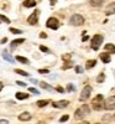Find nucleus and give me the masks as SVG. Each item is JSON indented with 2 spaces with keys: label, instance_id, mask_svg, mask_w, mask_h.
Instances as JSON below:
<instances>
[{
  "label": "nucleus",
  "instance_id": "f257e3e1",
  "mask_svg": "<svg viewBox=\"0 0 115 124\" xmlns=\"http://www.w3.org/2000/svg\"><path fill=\"white\" fill-rule=\"evenodd\" d=\"M92 107L97 112H100L101 109H104V96L98 94L95 98H93L92 99Z\"/></svg>",
  "mask_w": 115,
  "mask_h": 124
},
{
  "label": "nucleus",
  "instance_id": "f03ea898",
  "mask_svg": "<svg viewBox=\"0 0 115 124\" xmlns=\"http://www.w3.org/2000/svg\"><path fill=\"white\" fill-rule=\"evenodd\" d=\"M90 113V108L87 104H83L82 107H79L76 112H74V118L76 119H83L84 117H87Z\"/></svg>",
  "mask_w": 115,
  "mask_h": 124
},
{
  "label": "nucleus",
  "instance_id": "7ed1b4c3",
  "mask_svg": "<svg viewBox=\"0 0 115 124\" xmlns=\"http://www.w3.org/2000/svg\"><path fill=\"white\" fill-rule=\"evenodd\" d=\"M103 40H104V37L101 36V35H94L93 37H92V41H90V47L94 50V51H98L99 50V47L101 46V44H103Z\"/></svg>",
  "mask_w": 115,
  "mask_h": 124
},
{
  "label": "nucleus",
  "instance_id": "20e7f679",
  "mask_svg": "<svg viewBox=\"0 0 115 124\" xmlns=\"http://www.w3.org/2000/svg\"><path fill=\"white\" fill-rule=\"evenodd\" d=\"M84 24V17L79 14H73L69 17V25L72 26H82Z\"/></svg>",
  "mask_w": 115,
  "mask_h": 124
},
{
  "label": "nucleus",
  "instance_id": "39448f33",
  "mask_svg": "<svg viewBox=\"0 0 115 124\" xmlns=\"http://www.w3.org/2000/svg\"><path fill=\"white\" fill-rule=\"evenodd\" d=\"M90 94H92V87L88 85V86H86L84 88L82 89V93H80L79 101H80V102H86V101H88V99H89V97H90Z\"/></svg>",
  "mask_w": 115,
  "mask_h": 124
},
{
  "label": "nucleus",
  "instance_id": "423d86ee",
  "mask_svg": "<svg viewBox=\"0 0 115 124\" xmlns=\"http://www.w3.org/2000/svg\"><path fill=\"white\" fill-rule=\"evenodd\" d=\"M104 109H107V110L115 109V96H110L104 101Z\"/></svg>",
  "mask_w": 115,
  "mask_h": 124
},
{
  "label": "nucleus",
  "instance_id": "0eeeda50",
  "mask_svg": "<svg viewBox=\"0 0 115 124\" xmlns=\"http://www.w3.org/2000/svg\"><path fill=\"white\" fill-rule=\"evenodd\" d=\"M46 26L51 30H57L59 27V21H58V19L56 17H50L47 21H46Z\"/></svg>",
  "mask_w": 115,
  "mask_h": 124
},
{
  "label": "nucleus",
  "instance_id": "6e6552de",
  "mask_svg": "<svg viewBox=\"0 0 115 124\" xmlns=\"http://www.w3.org/2000/svg\"><path fill=\"white\" fill-rule=\"evenodd\" d=\"M38 10L36 9L35 11L31 14L30 16H29V19H27V23L30 24V25H36L37 23H38Z\"/></svg>",
  "mask_w": 115,
  "mask_h": 124
},
{
  "label": "nucleus",
  "instance_id": "1a4fd4ad",
  "mask_svg": "<svg viewBox=\"0 0 115 124\" xmlns=\"http://www.w3.org/2000/svg\"><path fill=\"white\" fill-rule=\"evenodd\" d=\"M69 102L68 101H58V102H52V106L55 108H59V109H63L66 107H68Z\"/></svg>",
  "mask_w": 115,
  "mask_h": 124
},
{
  "label": "nucleus",
  "instance_id": "9d476101",
  "mask_svg": "<svg viewBox=\"0 0 115 124\" xmlns=\"http://www.w3.org/2000/svg\"><path fill=\"white\" fill-rule=\"evenodd\" d=\"M114 14H115V1L110 3L105 9V15L109 16V15H114Z\"/></svg>",
  "mask_w": 115,
  "mask_h": 124
},
{
  "label": "nucleus",
  "instance_id": "9b49d317",
  "mask_svg": "<svg viewBox=\"0 0 115 124\" xmlns=\"http://www.w3.org/2000/svg\"><path fill=\"white\" fill-rule=\"evenodd\" d=\"M24 39H16V40H14V41H11V42H10V50L11 51H14L19 45H21L22 42H24Z\"/></svg>",
  "mask_w": 115,
  "mask_h": 124
},
{
  "label": "nucleus",
  "instance_id": "f8f14e48",
  "mask_svg": "<svg viewBox=\"0 0 115 124\" xmlns=\"http://www.w3.org/2000/svg\"><path fill=\"white\" fill-rule=\"evenodd\" d=\"M99 57H100L101 62H104V63H109V62L111 61V57H110L109 52H103V54H100Z\"/></svg>",
  "mask_w": 115,
  "mask_h": 124
},
{
  "label": "nucleus",
  "instance_id": "ddd939ff",
  "mask_svg": "<svg viewBox=\"0 0 115 124\" xmlns=\"http://www.w3.org/2000/svg\"><path fill=\"white\" fill-rule=\"evenodd\" d=\"M19 119L22 120V122H27V120L31 119V114L29 112H24V113H21V114L19 116Z\"/></svg>",
  "mask_w": 115,
  "mask_h": 124
},
{
  "label": "nucleus",
  "instance_id": "4468645a",
  "mask_svg": "<svg viewBox=\"0 0 115 124\" xmlns=\"http://www.w3.org/2000/svg\"><path fill=\"white\" fill-rule=\"evenodd\" d=\"M15 97L19 101H24V99H27L30 97V94H27V93H22V92H17L16 94H15Z\"/></svg>",
  "mask_w": 115,
  "mask_h": 124
},
{
  "label": "nucleus",
  "instance_id": "2eb2a0df",
  "mask_svg": "<svg viewBox=\"0 0 115 124\" xmlns=\"http://www.w3.org/2000/svg\"><path fill=\"white\" fill-rule=\"evenodd\" d=\"M104 48H105V51L109 54H115V45H113V44H107L104 46Z\"/></svg>",
  "mask_w": 115,
  "mask_h": 124
},
{
  "label": "nucleus",
  "instance_id": "dca6fc26",
  "mask_svg": "<svg viewBox=\"0 0 115 124\" xmlns=\"http://www.w3.org/2000/svg\"><path fill=\"white\" fill-rule=\"evenodd\" d=\"M3 57H4V60L5 61H7V62H10V63H14L15 62V60L10 56L9 54H7V51H3Z\"/></svg>",
  "mask_w": 115,
  "mask_h": 124
},
{
  "label": "nucleus",
  "instance_id": "f3484780",
  "mask_svg": "<svg viewBox=\"0 0 115 124\" xmlns=\"http://www.w3.org/2000/svg\"><path fill=\"white\" fill-rule=\"evenodd\" d=\"M95 65H97V61H95V60H88V61L86 62V68H87V70H90V68H93Z\"/></svg>",
  "mask_w": 115,
  "mask_h": 124
},
{
  "label": "nucleus",
  "instance_id": "a211bd4d",
  "mask_svg": "<svg viewBox=\"0 0 115 124\" xmlns=\"http://www.w3.org/2000/svg\"><path fill=\"white\" fill-rule=\"evenodd\" d=\"M22 5L25 8H34L36 5V1L35 0H25V1L22 3Z\"/></svg>",
  "mask_w": 115,
  "mask_h": 124
},
{
  "label": "nucleus",
  "instance_id": "6ab92c4d",
  "mask_svg": "<svg viewBox=\"0 0 115 124\" xmlns=\"http://www.w3.org/2000/svg\"><path fill=\"white\" fill-rule=\"evenodd\" d=\"M15 61H17V62H20V63H30L29 62V60L26 58V57H24V56H16L15 57Z\"/></svg>",
  "mask_w": 115,
  "mask_h": 124
},
{
  "label": "nucleus",
  "instance_id": "aec40b11",
  "mask_svg": "<svg viewBox=\"0 0 115 124\" xmlns=\"http://www.w3.org/2000/svg\"><path fill=\"white\" fill-rule=\"evenodd\" d=\"M90 5L92 6H95V8L101 6L103 5V0H90Z\"/></svg>",
  "mask_w": 115,
  "mask_h": 124
},
{
  "label": "nucleus",
  "instance_id": "412c9836",
  "mask_svg": "<svg viewBox=\"0 0 115 124\" xmlns=\"http://www.w3.org/2000/svg\"><path fill=\"white\" fill-rule=\"evenodd\" d=\"M48 103H50V101H38L37 102V107H40V108L46 107V106H48Z\"/></svg>",
  "mask_w": 115,
  "mask_h": 124
},
{
  "label": "nucleus",
  "instance_id": "4be33fe9",
  "mask_svg": "<svg viewBox=\"0 0 115 124\" xmlns=\"http://www.w3.org/2000/svg\"><path fill=\"white\" fill-rule=\"evenodd\" d=\"M104 81H105V75L101 72V73H99V76L97 77V82H98V83H103Z\"/></svg>",
  "mask_w": 115,
  "mask_h": 124
},
{
  "label": "nucleus",
  "instance_id": "5701e85b",
  "mask_svg": "<svg viewBox=\"0 0 115 124\" xmlns=\"http://www.w3.org/2000/svg\"><path fill=\"white\" fill-rule=\"evenodd\" d=\"M15 72H16V73H19V75H21V76L30 77V75L27 73V72H25V71H22V70H19V68H16V70H15Z\"/></svg>",
  "mask_w": 115,
  "mask_h": 124
},
{
  "label": "nucleus",
  "instance_id": "b1692460",
  "mask_svg": "<svg viewBox=\"0 0 115 124\" xmlns=\"http://www.w3.org/2000/svg\"><path fill=\"white\" fill-rule=\"evenodd\" d=\"M40 86L42 87L43 89H52V88H51V86H50L48 83H46V82H40Z\"/></svg>",
  "mask_w": 115,
  "mask_h": 124
},
{
  "label": "nucleus",
  "instance_id": "393cba45",
  "mask_svg": "<svg viewBox=\"0 0 115 124\" xmlns=\"http://www.w3.org/2000/svg\"><path fill=\"white\" fill-rule=\"evenodd\" d=\"M10 32H13V34H15V35H20L22 32L21 30H19V29H14V27H10Z\"/></svg>",
  "mask_w": 115,
  "mask_h": 124
},
{
  "label": "nucleus",
  "instance_id": "a878e982",
  "mask_svg": "<svg viewBox=\"0 0 115 124\" xmlns=\"http://www.w3.org/2000/svg\"><path fill=\"white\" fill-rule=\"evenodd\" d=\"M71 66H73V62L72 61H69V62L66 61V63L63 65V67H62V68H63V70H68V68H71Z\"/></svg>",
  "mask_w": 115,
  "mask_h": 124
},
{
  "label": "nucleus",
  "instance_id": "bb28decb",
  "mask_svg": "<svg viewBox=\"0 0 115 124\" xmlns=\"http://www.w3.org/2000/svg\"><path fill=\"white\" fill-rule=\"evenodd\" d=\"M67 91H68V92H74V91H76V87H74V85H72V83L67 85Z\"/></svg>",
  "mask_w": 115,
  "mask_h": 124
},
{
  "label": "nucleus",
  "instance_id": "cd10ccee",
  "mask_svg": "<svg viewBox=\"0 0 115 124\" xmlns=\"http://www.w3.org/2000/svg\"><path fill=\"white\" fill-rule=\"evenodd\" d=\"M68 119H69V116H68V114H65V116H62V118L59 119V122H61V123H65V122H67Z\"/></svg>",
  "mask_w": 115,
  "mask_h": 124
},
{
  "label": "nucleus",
  "instance_id": "c85d7f7f",
  "mask_svg": "<svg viewBox=\"0 0 115 124\" xmlns=\"http://www.w3.org/2000/svg\"><path fill=\"white\" fill-rule=\"evenodd\" d=\"M110 117H111V116H109V114H105V116L103 117V122H104V123H109V122H110V119H111Z\"/></svg>",
  "mask_w": 115,
  "mask_h": 124
},
{
  "label": "nucleus",
  "instance_id": "c756f323",
  "mask_svg": "<svg viewBox=\"0 0 115 124\" xmlns=\"http://www.w3.org/2000/svg\"><path fill=\"white\" fill-rule=\"evenodd\" d=\"M0 20H1V21H4V23H6V24H10V19H7V17L4 16V15H0Z\"/></svg>",
  "mask_w": 115,
  "mask_h": 124
},
{
  "label": "nucleus",
  "instance_id": "7c9ffc66",
  "mask_svg": "<svg viewBox=\"0 0 115 124\" xmlns=\"http://www.w3.org/2000/svg\"><path fill=\"white\" fill-rule=\"evenodd\" d=\"M27 88H29V91H30V92L35 93V94H40V92H38L36 88H34V87H27Z\"/></svg>",
  "mask_w": 115,
  "mask_h": 124
},
{
  "label": "nucleus",
  "instance_id": "2f4dec72",
  "mask_svg": "<svg viewBox=\"0 0 115 124\" xmlns=\"http://www.w3.org/2000/svg\"><path fill=\"white\" fill-rule=\"evenodd\" d=\"M74 70H76L77 73H83V71H84V70H83L80 66H76V67H74Z\"/></svg>",
  "mask_w": 115,
  "mask_h": 124
},
{
  "label": "nucleus",
  "instance_id": "473e14b6",
  "mask_svg": "<svg viewBox=\"0 0 115 124\" xmlns=\"http://www.w3.org/2000/svg\"><path fill=\"white\" fill-rule=\"evenodd\" d=\"M62 58H63V61H71V55L69 54H66L62 56Z\"/></svg>",
  "mask_w": 115,
  "mask_h": 124
},
{
  "label": "nucleus",
  "instance_id": "72a5a7b5",
  "mask_svg": "<svg viewBox=\"0 0 115 124\" xmlns=\"http://www.w3.org/2000/svg\"><path fill=\"white\" fill-rule=\"evenodd\" d=\"M40 50L42 51V52H50V50H48L46 46H43V45H41V46H40Z\"/></svg>",
  "mask_w": 115,
  "mask_h": 124
},
{
  "label": "nucleus",
  "instance_id": "f704fd0d",
  "mask_svg": "<svg viewBox=\"0 0 115 124\" xmlns=\"http://www.w3.org/2000/svg\"><path fill=\"white\" fill-rule=\"evenodd\" d=\"M16 85L21 86V87H26V83H25V82H21V81H16Z\"/></svg>",
  "mask_w": 115,
  "mask_h": 124
},
{
  "label": "nucleus",
  "instance_id": "c9c22d12",
  "mask_svg": "<svg viewBox=\"0 0 115 124\" xmlns=\"http://www.w3.org/2000/svg\"><path fill=\"white\" fill-rule=\"evenodd\" d=\"M56 91H57V92H59V93H63V92H65V89L62 88L61 86H57V87H56Z\"/></svg>",
  "mask_w": 115,
  "mask_h": 124
},
{
  "label": "nucleus",
  "instance_id": "e433bc0d",
  "mask_svg": "<svg viewBox=\"0 0 115 124\" xmlns=\"http://www.w3.org/2000/svg\"><path fill=\"white\" fill-rule=\"evenodd\" d=\"M48 70H38V73H48Z\"/></svg>",
  "mask_w": 115,
  "mask_h": 124
},
{
  "label": "nucleus",
  "instance_id": "4c0bfd02",
  "mask_svg": "<svg viewBox=\"0 0 115 124\" xmlns=\"http://www.w3.org/2000/svg\"><path fill=\"white\" fill-rule=\"evenodd\" d=\"M56 3H57V0H50L51 6H55V5H56Z\"/></svg>",
  "mask_w": 115,
  "mask_h": 124
},
{
  "label": "nucleus",
  "instance_id": "58836bf2",
  "mask_svg": "<svg viewBox=\"0 0 115 124\" xmlns=\"http://www.w3.org/2000/svg\"><path fill=\"white\" fill-rule=\"evenodd\" d=\"M40 37H41V39H47V35H46L45 32H41V34H40Z\"/></svg>",
  "mask_w": 115,
  "mask_h": 124
},
{
  "label": "nucleus",
  "instance_id": "ea45409f",
  "mask_svg": "<svg viewBox=\"0 0 115 124\" xmlns=\"http://www.w3.org/2000/svg\"><path fill=\"white\" fill-rule=\"evenodd\" d=\"M0 124H9V122L6 119H0Z\"/></svg>",
  "mask_w": 115,
  "mask_h": 124
},
{
  "label": "nucleus",
  "instance_id": "a19ab883",
  "mask_svg": "<svg viewBox=\"0 0 115 124\" xmlns=\"http://www.w3.org/2000/svg\"><path fill=\"white\" fill-rule=\"evenodd\" d=\"M88 37H89V36H83L82 41H87V40H88Z\"/></svg>",
  "mask_w": 115,
  "mask_h": 124
},
{
  "label": "nucleus",
  "instance_id": "79ce46f5",
  "mask_svg": "<svg viewBox=\"0 0 115 124\" xmlns=\"http://www.w3.org/2000/svg\"><path fill=\"white\" fill-rule=\"evenodd\" d=\"M6 41H7V39H6V37H4V39L1 40V44H5V42H6Z\"/></svg>",
  "mask_w": 115,
  "mask_h": 124
},
{
  "label": "nucleus",
  "instance_id": "37998d69",
  "mask_svg": "<svg viewBox=\"0 0 115 124\" xmlns=\"http://www.w3.org/2000/svg\"><path fill=\"white\" fill-rule=\"evenodd\" d=\"M3 87H4V85L1 83V82H0V91H1V89H3Z\"/></svg>",
  "mask_w": 115,
  "mask_h": 124
},
{
  "label": "nucleus",
  "instance_id": "c03bdc74",
  "mask_svg": "<svg viewBox=\"0 0 115 124\" xmlns=\"http://www.w3.org/2000/svg\"><path fill=\"white\" fill-rule=\"evenodd\" d=\"M79 124H90L89 122H82V123H79Z\"/></svg>",
  "mask_w": 115,
  "mask_h": 124
},
{
  "label": "nucleus",
  "instance_id": "a18cd8bd",
  "mask_svg": "<svg viewBox=\"0 0 115 124\" xmlns=\"http://www.w3.org/2000/svg\"><path fill=\"white\" fill-rule=\"evenodd\" d=\"M37 124H46L45 122H40V123H37Z\"/></svg>",
  "mask_w": 115,
  "mask_h": 124
},
{
  "label": "nucleus",
  "instance_id": "49530a36",
  "mask_svg": "<svg viewBox=\"0 0 115 124\" xmlns=\"http://www.w3.org/2000/svg\"><path fill=\"white\" fill-rule=\"evenodd\" d=\"M113 117H114V120H115V114H114V116H113Z\"/></svg>",
  "mask_w": 115,
  "mask_h": 124
},
{
  "label": "nucleus",
  "instance_id": "de8ad7c7",
  "mask_svg": "<svg viewBox=\"0 0 115 124\" xmlns=\"http://www.w3.org/2000/svg\"><path fill=\"white\" fill-rule=\"evenodd\" d=\"M95 124H100V123H95Z\"/></svg>",
  "mask_w": 115,
  "mask_h": 124
}]
</instances>
